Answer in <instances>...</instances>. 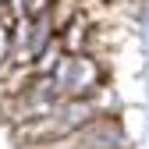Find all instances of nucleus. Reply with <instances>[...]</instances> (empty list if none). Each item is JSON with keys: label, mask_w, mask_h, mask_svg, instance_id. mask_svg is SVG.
<instances>
[{"label": "nucleus", "mask_w": 149, "mask_h": 149, "mask_svg": "<svg viewBox=\"0 0 149 149\" xmlns=\"http://www.w3.org/2000/svg\"><path fill=\"white\" fill-rule=\"evenodd\" d=\"M50 7H53V0H22V11H25V18H43Z\"/></svg>", "instance_id": "obj_1"}]
</instances>
